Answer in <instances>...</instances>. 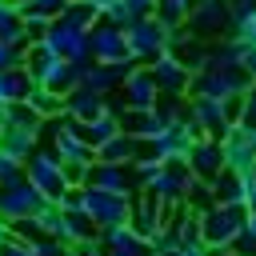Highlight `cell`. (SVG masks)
Segmentation results:
<instances>
[{
	"label": "cell",
	"mask_w": 256,
	"mask_h": 256,
	"mask_svg": "<svg viewBox=\"0 0 256 256\" xmlns=\"http://www.w3.org/2000/svg\"><path fill=\"white\" fill-rule=\"evenodd\" d=\"M24 180H28L44 200H52V204H60L64 192H72V184L64 180V160L52 152V144H48V148H36V152L24 160Z\"/></svg>",
	"instance_id": "obj_1"
},
{
	"label": "cell",
	"mask_w": 256,
	"mask_h": 256,
	"mask_svg": "<svg viewBox=\"0 0 256 256\" xmlns=\"http://www.w3.org/2000/svg\"><path fill=\"white\" fill-rule=\"evenodd\" d=\"M248 224V208L244 204H212L200 212V240L208 248H228L240 228Z\"/></svg>",
	"instance_id": "obj_2"
},
{
	"label": "cell",
	"mask_w": 256,
	"mask_h": 256,
	"mask_svg": "<svg viewBox=\"0 0 256 256\" xmlns=\"http://www.w3.org/2000/svg\"><path fill=\"white\" fill-rule=\"evenodd\" d=\"M80 208H84V216L96 224V232H104V228L128 224L132 196H116V192H104V188L84 184V188H80Z\"/></svg>",
	"instance_id": "obj_3"
},
{
	"label": "cell",
	"mask_w": 256,
	"mask_h": 256,
	"mask_svg": "<svg viewBox=\"0 0 256 256\" xmlns=\"http://www.w3.org/2000/svg\"><path fill=\"white\" fill-rule=\"evenodd\" d=\"M252 88V76L244 68H200L192 72V84H188V96H216V100H232V96H244Z\"/></svg>",
	"instance_id": "obj_4"
},
{
	"label": "cell",
	"mask_w": 256,
	"mask_h": 256,
	"mask_svg": "<svg viewBox=\"0 0 256 256\" xmlns=\"http://www.w3.org/2000/svg\"><path fill=\"white\" fill-rule=\"evenodd\" d=\"M168 32H172V28H164L156 16H140V20L124 24L128 56H132L136 64H148V60H156L160 52H168Z\"/></svg>",
	"instance_id": "obj_5"
},
{
	"label": "cell",
	"mask_w": 256,
	"mask_h": 256,
	"mask_svg": "<svg viewBox=\"0 0 256 256\" xmlns=\"http://www.w3.org/2000/svg\"><path fill=\"white\" fill-rule=\"evenodd\" d=\"M188 28L200 40H220L224 32H232V12L228 0H188Z\"/></svg>",
	"instance_id": "obj_6"
},
{
	"label": "cell",
	"mask_w": 256,
	"mask_h": 256,
	"mask_svg": "<svg viewBox=\"0 0 256 256\" xmlns=\"http://www.w3.org/2000/svg\"><path fill=\"white\" fill-rule=\"evenodd\" d=\"M88 60H96V64L132 60V56H128V40H124V28L112 24V20H100V24L88 32Z\"/></svg>",
	"instance_id": "obj_7"
},
{
	"label": "cell",
	"mask_w": 256,
	"mask_h": 256,
	"mask_svg": "<svg viewBox=\"0 0 256 256\" xmlns=\"http://www.w3.org/2000/svg\"><path fill=\"white\" fill-rule=\"evenodd\" d=\"M48 200L20 176V180H12V184H0V216L4 220H24V216H36L40 208H44Z\"/></svg>",
	"instance_id": "obj_8"
},
{
	"label": "cell",
	"mask_w": 256,
	"mask_h": 256,
	"mask_svg": "<svg viewBox=\"0 0 256 256\" xmlns=\"http://www.w3.org/2000/svg\"><path fill=\"white\" fill-rule=\"evenodd\" d=\"M116 92L124 96L128 108H156L160 104V84H156V76H152L148 64H132V72L120 80Z\"/></svg>",
	"instance_id": "obj_9"
},
{
	"label": "cell",
	"mask_w": 256,
	"mask_h": 256,
	"mask_svg": "<svg viewBox=\"0 0 256 256\" xmlns=\"http://www.w3.org/2000/svg\"><path fill=\"white\" fill-rule=\"evenodd\" d=\"M84 184L104 188V192H116V196H136L140 192L136 188V176H132V164H104V160H96L88 168V180Z\"/></svg>",
	"instance_id": "obj_10"
},
{
	"label": "cell",
	"mask_w": 256,
	"mask_h": 256,
	"mask_svg": "<svg viewBox=\"0 0 256 256\" xmlns=\"http://www.w3.org/2000/svg\"><path fill=\"white\" fill-rule=\"evenodd\" d=\"M44 44H48L56 56H64V60H88V32H80V28L64 24V20H48Z\"/></svg>",
	"instance_id": "obj_11"
},
{
	"label": "cell",
	"mask_w": 256,
	"mask_h": 256,
	"mask_svg": "<svg viewBox=\"0 0 256 256\" xmlns=\"http://www.w3.org/2000/svg\"><path fill=\"white\" fill-rule=\"evenodd\" d=\"M156 84H160V96H188V84H192V72L172 56V52H160L156 60H148Z\"/></svg>",
	"instance_id": "obj_12"
},
{
	"label": "cell",
	"mask_w": 256,
	"mask_h": 256,
	"mask_svg": "<svg viewBox=\"0 0 256 256\" xmlns=\"http://www.w3.org/2000/svg\"><path fill=\"white\" fill-rule=\"evenodd\" d=\"M100 244L108 256H156L148 236H140L132 224H116V228H104L100 232Z\"/></svg>",
	"instance_id": "obj_13"
},
{
	"label": "cell",
	"mask_w": 256,
	"mask_h": 256,
	"mask_svg": "<svg viewBox=\"0 0 256 256\" xmlns=\"http://www.w3.org/2000/svg\"><path fill=\"white\" fill-rule=\"evenodd\" d=\"M188 168H192V176L196 180H212L220 168H224V148H220V140L216 136H200L192 148H188Z\"/></svg>",
	"instance_id": "obj_14"
},
{
	"label": "cell",
	"mask_w": 256,
	"mask_h": 256,
	"mask_svg": "<svg viewBox=\"0 0 256 256\" xmlns=\"http://www.w3.org/2000/svg\"><path fill=\"white\" fill-rule=\"evenodd\" d=\"M80 76H84V60H64V56H56V60L36 76V84L52 88L56 96H68L72 88H80Z\"/></svg>",
	"instance_id": "obj_15"
},
{
	"label": "cell",
	"mask_w": 256,
	"mask_h": 256,
	"mask_svg": "<svg viewBox=\"0 0 256 256\" xmlns=\"http://www.w3.org/2000/svg\"><path fill=\"white\" fill-rule=\"evenodd\" d=\"M144 156V136H132V132H116L108 144L96 148V160L104 164H136Z\"/></svg>",
	"instance_id": "obj_16"
},
{
	"label": "cell",
	"mask_w": 256,
	"mask_h": 256,
	"mask_svg": "<svg viewBox=\"0 0 256 256\" xmlns=\"http://www.w3.org/2000/svg\"><path fill=\"white\" fill-rule=\"evenodd\" d=\"M64 112L72 116V120H96V116H104L108 112V96H100V92H92V88H72L68 96H64Z\"/></svg>",
	"instance_id": "obj_17"
},
{
	"label": "cell",
	"mask_w": 256,
	"mask_h": 256,
	"mask_svg": "<svg viewBox=\"0 0 256 256\" xmlns=\"http://www.w3.org/2000/svg\"><path fill=\"white\" fill-rule=\"evenodd\" d=\"M96 236V224L84 216V208H60V224H56V240H64L68 248L80 244V240H92Z\"/></svg>",
	"instance_id": "obj_18"
},
{
	"label": "cell",
	"mask_w": 256,
	"mask_h": 256,
	"mask_svg": "<svg viewBox=\"0 0 256 256\" xmlns=\"http://www.w3.org/2000/svg\"><path fill=\"white\" fill-rule=\"evenodd\" d=\"M208 184H212V200H216V204H244V188H248V176H244V172L220 168Z\"/></svg>",
	"instance_id": "obj_19"
},
{
	"label": "cell",
	"mask_w": 256,
	"mask_h": 256,
	"mask_svg": "<svg viewBox=\"0 0 256 256\" xmlns=\"http://www.w3.org/2000/svg\"><path fill=\"white\" fill-rule=\"evenodd\" d=\"M32 72L20 64V68H0V108L4 104H16V100H24L28 92H32Z\"/></svg>",
	"instance_id": "obj_20"
},
{
	"label": "cell",
	"mask_w": 256,
	"mask_h": 256,
	"mask_svg": "<svg viewBox=\"0 0 256 256\" xmlns=\"http://www.w3.org/2000/svg\"><path fill=\"white\" fill-rule=\"evenodd\" d=\"M0 148L24 164L40 148V132H32V128H0Z\"/></svg>",
	"instance_id": "obj_21"
},
{
	"label": "cell",
	"mask_w": 256,
	"mask_h": 256,
	"mask_svg": "<svg viewBox=\"0 0 256 256\" xmlns=\"http://www.w3.org/2000/svg\"><path fill=\"white\" fill-rule=\"evenodd\" d=\"M120 128L132 132V136H144V140L156 136V132H164L156 108H124V112H120Z\"/></svg>",
	"instance_id": "obj_22"
},
{
	"label": "cell",
	"mask_w": 256,
	"mask_h": 256,
	"mask_svg": "<svg viewBox=\"0 0 256 256\" xmlns=\"http://www.w3.org/2000/svg\"><path fill=\"white\" fill-rule=\"evenodd\" d=\"M0 128H32V132H44V116L28 100H16V104H4L0 108Z\"/></svg>",
	"instance_id": "obj_23"
},
{
	"label": "cell",
	"mask_w": 256,
	"mask_h": 256,
	"mask_svg": "<svg viewBox=\"0 0 256 256\" xmlns=\"http://www.w3.org/2000/svg\"><path fill=\"white\" fill-rule=\"evenodd\" d=\"M76 132H80V136H84L92 148H100V144H108V140H112L116 132H124V128H120V116L104 112V116H96V120H84V124L76 120Z\"/></svg>",
	"instance_id": "obj_24"
},
{
	"label": "cell",
	"mask_w": 256,
	"mask_h": 256,
	"mask_svg": "<svg viewBox=\"0 0 256 256\" xmlns=\"http://www.w3.org/2000/svg\"><path fill=\"white\" fill-rule=\"evenodd\" d=\"M0 44H28L24 36V16L16 0H0Z\"/></svg>",
	"instance_id": "obj_25"
},
{
	"label": "cell",
	"mask_w": 256,
	"mask_h": 256,
	"mask_svg": "<svg viewBox=\"0 0 256 256\" xmlns=\"http://www.w3.org/2000/svg\"><path fill=\"white\" fill-rule=\"evenodd\" d=\"M24 100H28L44 120H52V116H60V112H64V96H56V92H52V88H44V84H32V92H28Z\"/></svg>",
	"instance_id": "obj_26"
},
{
	"label": "cell",
	"mask_w": 256,
	"mask_h": 256,
	"mask_svg": "<svg viewBox=\"0 0 256 256\" xmlns=\"http://www.w3.org/2000/svg\"><path fill=\"white\" fill-rule=\"evenodd\" d=\"M152 16L164 28H180V24H188V0H156Z\"/></svg>",
	"instance_id": "obj_27"
},
{
	"label": "cell",
	"mask_w": 256,
	"mask_h": 256,
	"mask_svg": "<svg viewBox=\"0 0 256 256\" xmlns=\"http://www.w3.org/2000/svg\"><path fill=\"white\" fill-rule=\"evenodd\" d=\"M184 204H188V208H196V212L212 208V204H216V200H212V184H208V180H192V184H188V192H184Z\"/></svg>",
	"instance_id": "obj_28"
},
{
	"label": "cell",
	"mask_w": 256,
	"mask_h": 256,
	"mask_svg": "<svg viewBox=\"0 0 256 256\" xmlns=\"http://www.w3.org/2000/svg\"><path fill=\"white\" fill-rule=\"evenodd\" d=\"M64 4H68V0H24V4H20V16H32V12H36V16L56 20V16L64 12Z\"/></svg>",
	"instance_id": "obj_29"
},
{
	"label": "cell",
	"mask_w": 256,
	"mask_h": 256,
	"mask_svg": "<svg viewBox=\"0 0 256 256\" xmlns=\"http://www.w3.org/2000/svg\"><path fill=\"white\" fill-rule=\"evenodd\" d=\"M32 256H72V248L56 236H40V240H32Z\"/></svg>",
	"instance_id": "obj_30"
},
{
	"label": "cell",
	"mask_w": 256,
	"mask_h": 256,
	"mask_svg": "<svg viewBox=\"0 0 256 256\" xmlns=\"http://www.w3.org/2000/svg\"><path fill=\"white\" fill-rule=\"evenodd\" d=\"M20 176H24V164L0 148V184H12V180H20Z\"/></svg>",
	"instance_id": "obj_31"
},
{
	"label": "cell",
	"mask_w": 256,
	"mask_h": 256,
	"mask_svg": "<svg viewBox=\"0 0 256 256\" xmlns=\"http://www.w3.org/2000/svg\"><path fill=\"white\" fill-rule=\"evenodd\" d=\"M24 36H28V44L32 40H44L48 36V16H36V12L24 16Z\"/></svg>",
	"instance_id": "obj_32"
},
{
	"label": "cell",
	"mask_w": 256,
	"mask_h": 256,
	"mask_svg": "<svg viewBox=\"0 0 256 256\" xmlns=\"http://www.w3.org/2000/svg\"><path fill=\"white\" fill-rule=\"evenodd\" d=\"M28 44H0V68H20Z\"/></svg>",
	"instance_id": "obj_33"
},
{
	"label": "cell",
	"mask_w": 256,
	"mask_h": 256,
	"mask_svg": "<svg viewBox=\"0 0 256 256\" xmlns=\"http://www.w3.org/2000/svg\"><path fill=\"white\" fill-rule=\"evenodd\" d=\"M232 36L244 40V44H256V12H248L244 20H236V24H232Z\"/></svg>",
	"instance_id": "obj_34"
},
{
	"label": "cell",
	"mask_w": 256,
	"mask_h": 256,
	"mask_svg": "<svg viewBox=\"0 0 256 256\" xmlns=\"http://www.w3.org/2000/svg\"><path fill=\"white\" fill-rule=\"evenodd\" d=\"M0 256H32V244L20 236H4L0 240Z\"/></svg>",
	"instance_id": "obj_35"
},
{
	"label": "cell",
	"mask_w": 256,
	"mask_h": 256,
	"mask_svg": "<svg viewBox=\"0 0 256 256\" xmlns=\"http://www.w3.org/2000/svg\"><path fill=\"white\" fill-rule=\"evenodd\" d=\"M228 248H232L236 256H256V236H252L248 228H240V236H236V240H232Z\"/></svg>",
	"instance_id": "obj_36"
},
{
	"label": "cell",
	"mask_w": 256,
	"mask_h": 256,
	"mask_svg": "<svg viewBox=\"0 0 256 256\" xmlns=\"http://www.w3.org/2000/svg\"><path fill=\"white\" fill-rule=\"evenodd\" d=\"M240 124L256 128V80H252V88L244 92V112H240Z\"/></svg>",
	"instance_id": "obj_37"
},
{
	"label": "cell",
	"mask_w": 256,
	"mask_h": 256,
	"mask_svg": "<svg viewBox=\"0 0 256 256\" xmlns=\"http://www.w3.org/2000/svg\"><path fill=\"white\" fill-rule=\"evenodd\" d=\"M88 168H92V164H64V180H68L72 188H84V180H88Z\"/></svg>",
	"instance_id": "obj_38"
},
{
	"label": "cell",
	"mask_w": 256,
	"mask_h": 256,
	"mask_svg": "<svg viewBox=\"0 0 256 256\" xmlns=\"http://www.w3.org/2000/svg\"><path fill=\"white\" fill-rule=\"evenodd\" d=\"M228 12H232V24L244 20L248 12H256V0H228Z\"/></svg>",
	"instance_id": "obj_39"
},
{
	"label": "cell",
	"mask_w": 256,
	"mask_h": 256,
	"mask_svg": "<svg viewBox=\"0 0 256 256\" xmlns=\"http://www.w3.org/2000/svg\"><path fill=\"white\" fill-rule=\"evenodd\" d=\"M180 252L184 256H208V244L204 240H192V244H180Z\"/></svg>",
	"instance_id": "obj_40"
},
{
	"label": "cell",
	"mask_w": 256,
	"mask_h": 256,
	"mask_svg": "<svg viewBox=\"0 0 256 256\" xmlns=\"http://www.w3.org/2000/svg\"><path fill=\"white\" fill-rule=\"evenodd\" d=\"M244 72L256 80V44H248V48H244Z\"/></svg>",
	"instance_id": "obj_41"
},
{
	"label": "cell",
	"mask_w": 256,
	"mask_h": 256,
	"mask_svg": "<svg viewBox=\"0 0 256 256\" xmlns=\"http://www.w3.org/2000/svg\"><path fill=\"white\" fill-rule=\"evenodd\" d=\"M92 4H96V8H100V16H104V12H112V8H116V4H124V0H92Z\"/></svg>",
	"instance_id": "obj_42"
},
{
	"label": "cell",
	"mask_w": 256,
	"mask_h": 256,
	"mask_svg": "<svg viewBox=\"0 0 256 256\" xmlns=\"http://www.w3.org/2000/svg\"><path fill=\"white\" fill-rule=\"evenodd\" d=\"M4 236H12V220H4V216H0V240H4Z\"/></svg>",
	"instance_id": "obj_43"
},
{
	"label": "cell",
	"mask_w": 256,
	"mask_h": 256,
	"mask_svg": "<svg viewBox=\"0 0 256 256\" xmlns=\"http://www.w3.org/2000/svg\"><path fill=\"white\" fill-rule=\"evenodd\" d=\"M208 256H236L232 248H208Z\"/></svg>",
	"instance_id": "obj_44"
},
{
	"label": "cell",
	"mask_w": 256,
	"mask_h": 256,
	"mask_svg": "<svg viewBox=\"0 0 256 256\" xmlns=\"http://www.w3.org/2000/svg\"><path fill=\"white\" fill-rule=\"evenodd\" d=\"M244 228H248V232L256 236V212H248V224H244Z\"/></svg>",
	"instance_id": "obj_45"
},
{
	"label": "cell",
	"mask_w": 256,
	"mask_h": 256,
	"mask_svg": "<svg viewBox=\"0 0 256 256\" xmlns=\"http://www.w3.org/2000/svg\"><path fill=\"white\" fill-rule=\"evenodd\" d=\"M156 256H184V252H180V244H176V248H168V252H156Z\"/></svg>",
	"instance_id": "obj_46"
},
{
	"label": "cell",
	"mask_w": 256,
	"mask_h": 256,
	"mask_svg": "<svg viewBox=\"0 0 256 256\" xmlns=\"http://www.w3.org/2000/svg\"><path fill=\"white\" fill-rule=\"evenodd\" d=\"M248 180H252V184H256V160H252V168H248Z\"/></svg>",
	"instance_id": "obj_47"
}]
</instances>
